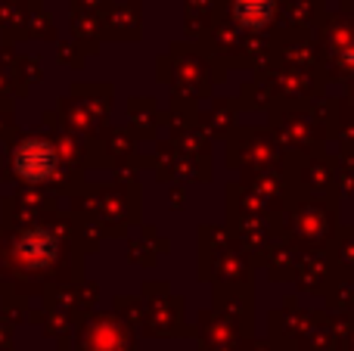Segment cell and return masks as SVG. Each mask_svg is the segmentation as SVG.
<instances>
[{
	"instance_id": "1",
	"label": "cell",
	"mask_w": 354,
	"mask_h": 351,
	"mask_svg": "<svg viewBox=\"0 0 354 351\" xmlns=\"http://www.w3.org/2000/svg\"><path fill=\"white\" fill-rule=\"evenodd\" d=\"M59 171V155L47 140H25L12 149V174L25 184H50Z\"/></svg>"
},
{
	"instance_id": "3",
	"label": "cell",
	"mask_w": 354,
	"mask_h": 351,
	"mask_svg": "<svg viewBox=\"0 0 354 351\" xmlns=\"http://www.w3.org/2000/svg\"><path fill=\"white\" fill-rule=\"evenodd\" d=\"M270 16V3H239L236 6V19L245 28H261Z\"/></svg>"
},
{
	"instance_id": "2",
	"label": "cell",
	"mask_w": 354,
	"mask_h": 351,
	"mask_svg": "<svg viewBox=\"0 0 354 351\" xmlns=\"http://www.w3.org/2000/svg\"><path fill=\"white\" fill-rule=\"evenodd\" d=\"M19 258L28 267H47L56 258V240L47 227H31L19 236Z\"/></svg>"
}]
</instances>
